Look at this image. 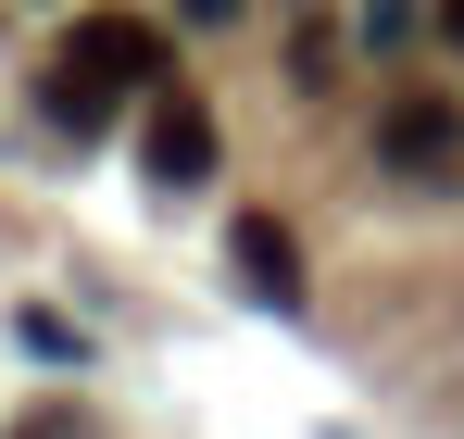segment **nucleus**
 <instances>
[{"instance_id":"1","label":"nucleus","mask_w":464,"mask_h":439,"mask_svg":"<svg viewBox=\"0 0 464 439\" xmlns=\"http://www.w3.org/2000/svg\"><path fill=\"white\" fill-rule=\"evenodd\" d=\"M126 88H163V38L139 25V13H88L76 25V51L51 63V126H113V101Z\"/></svg>"},{"instance_id":"2","label":"nucleus","mask_w":464,"mask_h":439,"mask_svg":"<svg viewBox=\"0 0 464 439\" xmlns=\"http://www.w3.org/2000/svg\"><path fill=\"white\" fill-rule=\"evenodd\" d=\"M377 163H389V176L452 189V176H464V101H440V88H401V101L377 113Z\"/></svg>"},{"instance_id":"3","label":"nucleus","mask_w":464,"mask_h":439,"mask_svg":"<svg viewBox=\"0 0 464 439\" xmlns=\"http://www.w3.org/2000/svg\"><path fill=\"white\" fill-rule=\"evenodd\" d=\"M139 163H151L163 189H201V176H214V113H201V101H151V126H139Z\"/></svg>"},{"instance_id":"4","label":"nucleus","mask_w":464,"mask_h":439,"mask_svg":"<svg viewBox=\"0 0 464 439\" xmlns=\"http://www.w3.org/2000/svg\"><path fill=\"white\" fill-rule=\"evenodd\" d=\"M227 251H238V277H251V289L276 301V314L302 301V239H289L276 214H238V226H227Z\"/></svg>"},{"instance_id":"5","label":"nucleus","mask_w":464,"mask_h":439,"mask_svg":"<svg viewBox=\"0 0 464 439\" xmlns=\"http://www.w3.org/2000/svg\"><path fill=\"white\" fill-rule=\"evenodd\" d=\"M364 38H377V51H389V38H414V0H364Z\"/></svg>"},{"instance_id":"6","label":"nucleus","mask_w":464,"mask_h":439,"mask_svg":"<svg viewBox=\"0 0 464 439\" xmlns=\"http://www.w3.org/2000/svg\"><path fill=\"white\" fill-rule=\"evenodd\" d=\"M188 13H201V25H227V13H238V0H188Z\"/></svg>"},{"instance_id":"7","label":"nucleus","mask_w":464,"mask_h":439,"mask_svg":"<svg viewBox=\"0 0 464 439\" xmlns=\"http://www.w3.org/2000/svg\"><path fill=\"white\" fill-rule=\"evenodd\" d=\"M440 25H452V38H464V0H440Z\"/></svg>"},{"instance_id":"8","label":"nucleus","mask_w":464,"mask_h":439,"mask_svg":"<svg viewBox=\"0 0 464 439\" xmlns=\"http://www.w3.org/2000/svg\"><path fill=\"white\" fill-rule=\"evenodd\" d=\"M25 439H63V415H51V427H25Z\"/></svg>"}]
</instances>
